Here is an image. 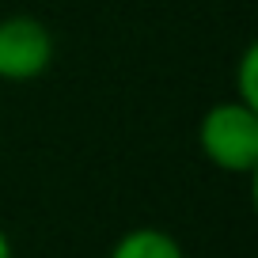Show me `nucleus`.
<instances>
[{"instance_id": "nucleus-1", "label": "nucleus", "mask_w": 258, "mask_h": 258, "mask_svg": "<svg viewBox=\"0 0 258 258\" xmlns=\"http://www.w3.org/2000/svg\"><path fill=\"white\" fill-rule=\"evenodd\" d=\"M198 145L217 171L250 175L258 167V106L232 95L213 103L198 121Z\"/></svg>"}, {"instance_id": "nucleus-2", "label": "nucleus", "mask_w": 258, "mask_h": 258, "mask_svg": "<svg viewBox=\"0 0 258 258\" xmlns=\"http://www.w3.org/2000/svg\"><path fill=\"white\" fill-rule=\"evenodd\" d=\"M57 57L53 31L31 12H12L0 19V88L4 84H34L49 73Z\"/></svg>"}, {"instance_id": "nucleus-3", "label": "nucleus", "mask_w": 258, "mask_h": 258, "mask_svg": "<svg viewBox=\"0 0 258 258\" xmlns=\"http://www.w3.org/2000/svg\"><path fill=\"white\" fill-rule=\"evenodd\" d=\"M106 258H186L182 243L167 232V228H156V224H141V228H129L114 239L110 254Z\"/></svg>"}, {"instance_id": "nucleus-4", "label": "nucleus", "mask_w": 258, "mask_h": 258, "mask_svg": "<svg viewBox=\"0 0 258 258\" xmlns=\"http://www.w3.org/2000/svg\"><path fill=\"white\" fill-rule=\"evenodd\" d=\"M239 103L247 106H258V46H243L239 53V64H235V95Z\"/></svg>"}, {"instance_id": "nucleus-5", "label": "nucleus", "mask_w": 258, "mask_h": 258, "mask_svg": "<svg viewBox=\"0 0 258 258\" xmlns=\"http://www.w3.org/2000/svg\"><path fill=\"white\" fill-rule=\"evenodd\" d=\"M0 258H16V247H12V235L0 228Z\"/></svg>"}]
</instances>
